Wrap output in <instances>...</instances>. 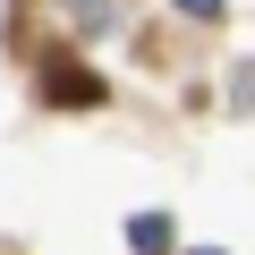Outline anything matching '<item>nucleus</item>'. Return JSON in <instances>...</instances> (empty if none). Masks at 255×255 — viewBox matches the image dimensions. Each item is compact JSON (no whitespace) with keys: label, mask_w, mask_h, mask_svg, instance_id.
Masks as SVG:
<instances>
[{"label":"nucleus","mask_w":255,"mask_h":255,"mask_svg":"<svg viewBox=\"0 0 255 255\" xmlns=\"http://www.w3.org/2000/svg\"><path fill=\"white\" fill-rule=\"evenodd\" d=\"M34 85H43V102H51V111H94V102H102V77H94L85 60H68V51H43Z\"/></svg>","instance_id":"1"},{"label":"nucleus","mask_w":255,"mask_h":255,"mask_svg":"<svg viewBox=\"0 0 255 255\" xmlns=\"http://www.w3.org/2000/svg\"><path fill=\"white\" fill-rule=\"evenodd\" d=\"M128 247H136V255H170V221H162V213L128 221Z\"/></svg>","instance_id":"2"},{"label":"nucleus","mask_w":255,"mask_h":255,"mask_svg":"<svg viewBox=\"0 0 255 255\" xmlns=\"http://www.w3.org/2000/svg\"><path fill=\"white\" fill-rule=\"evenodd\" d=\"M179 9H187V17H221V0H179Z\"/></svg>","instance_id":"3"},{"label":"nucleus","mask_w":255,"mask_h":255,"mask_svg":"<svg viewBox=\"0 0 255 255\" xmlns=\"http://www.w3.org/2000/svg\"><path fill=\"white\" fill-rule=\"evenodd\" d=\"M204 255H213V247H204Z\"/></svg>","instance_id":"4"}]
</instances>
